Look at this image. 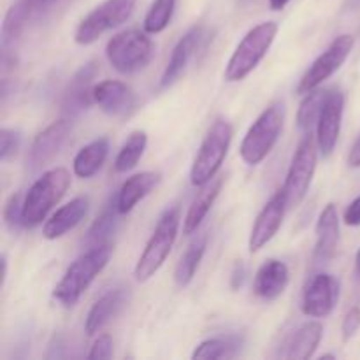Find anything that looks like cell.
I'll list each match as a JSON object with an SVG mask.
<instances>
[{"label":"cell","mask_w":360,"mask_h":360,"mask_svg":"<svg viewBox=\"0 0 360 360\" xmlns=\"http://www.w3.org/2000/svg\"><path fill=\"white\" fill-rule=\"evenodd\" d=\"M109 259H111V246H91L86 253L77 257L67 267L62 280L53 288V297L62 306H67V308L77 304L81 295L88 290V287L95 281V278L105 269Z\"/></svg>","instance_id":"obj_1"},{"label":"cell","mask_w":360,"mask_h":360,"mask_svg":"<svg viewBox=\"0 0 360 360\" xmlns=\"http://www.w3.org/2000/svg\"><path fill=\"white\" fill-rule=\"evenodd\" d=\"M70 186V174L67 169L56 167L44 172L23 197V225L28 229L37 227L46 220L53 206L62 200Z\"/></svg>","instance_id":"obj_2"},{"label":"cell","mask_w":360,"mask_h":360,"mask_svg":"<svg viewBox=\"0 0 360 360\" xmlns=\"http://www.w3.org/2000/svg\"><path fill=\"white\" fill-rule=\"evenodd\" d=\"M278 34L276 21H264V23L253 27L248 34L243 37L238 48L232 53L227 67H225V81L238 83L257 69L264 56L267 55L269 48L273 46Z\"/></svg>","instance_id":"obj_3"},{"label":"cell","mask_w":360,"mask_h":360,"mask_svg":"<svg viewBox=\"0 0 360 360\" xmlns=\"http://www.w3.org/2000/svg\"><path fill=\"white\" fill-rule=\"evenodd\" d=\"M285 122V104L273 102L253 122L239 146V155L248 165H259L276 146Z\"/></svg>","instance_id":"obj_4"},{"label":"cell","mask_w":360,"mask_h":360,"mask_svg":"<svg viewBox=\"0 0 360 360\" xmlns=\"http://www.w3.org/2000/svg\"><path fill=\"white\" fill-rule=\"evenodd\" d=\"M234 129L224 118H217L211 125L210 132L204 137L199 151L195 155L192 169H190V183L193 186H202L217 178L221 164L231 148Z\"/></svg>","instance_id":"obj_5"},{"label":"cell","mask_w":360,"mask_h":360,"mask_svg":"<svg viewBox=\"0 0 360 360\" xmlns=\"http://www.w3.org/2000/svg\"><path fill=\"white\" fill-rule=\"evenodd\" d=\"M179 220H181V217H179L178 207L164 211L150 241L146 243V248L143 250L136 267H134V276L137 281L144 283L150 278H153L158 273V269L164 266L172 246H174L176 238H178Z\"/></svg>","instance_id":"obj_6"},{"label":"cell","mask_w":360,"mask_h":360,"mask_svg":"<svg viewBox=\"0 0 360 360\" xmlns=\"http://www.w3.org/2000/svg\"><path fill=\"white\" fill-rule=\"evenodd\" d=\"M155 55V46L148 32L129 28L112 35L105 46V58L120 74H134L143 70Z\"/></svg>","instance_id":"obj_7"},{"label":"cell","mask_w":360,"mask_h":360,"mask_svg":"<svg viewBox=\"0 0 360 360\" xmlns=\"http://www.w3.org/2000/svg\"><path fill=\"white\" fill-rule=\"evenodd\" d=\"M316 162H319V143L313 134H306L295 150L287 178H285V185L281 188L287 197L288 210L297 207L308 193L316 171Z\"/></svg>","instance_id":"obj_8"},{"label":"cell","mask_w":360,"mask_h":360,"mask_svg":"<svg viewBox=\"0 0 360 360\" xmlns=\"http://www.w3.org/2000/svg\"><path fill=\"white\" fill-rule=\"evenodd\" d=\"M137 0H104L77 25L74 41L81 46L94 44L105 32L118 28L132 16Z\"/></svg>","instance_id":"obj_9"},{"label":"cell","mask_w":360,"mask_h":360,"mask_svg":"<svg viewBox=\"0 0 360 360\" xmlns=\"http://www.w3.org/2000/svg\"><path fill=\"white\" fill-rule=\"evenodd\" d=\"M355 46L354 35L350 34H341L334 39L329 44V48L315 60V62L309 65V69L306 70L304 76L301 77L297 86V94L306 95L309 91L316 90L323 81L329 79L330 76H334V72L341 69L347 58L350 56L352 49Z\"/></svg>","instance_id":"obj_10"},{"label":"cell","mask_w":360,"mask_h":360,"mask_svg":"<svg viewBox=\"0 0 360 360\" xmlns=\"http://www.w3.org/2000/svg\"><path fill=\"white\" fill-rule=\"evenodd\" d=\"M340 301V281L333 274H315L302 294L301 309L309 319H326Z\"/></svg>","instance_id":"obj_11"},{"label":"cell","mask_w":360,"mask_h":360,"mask_svg":"<svg viewBox=\"0 0 360 360\" xmlns=\"http://www.w3.org/2000/svg\"><path fill=\"white\" fill-rule=\"evenodd\" d=\"M345 112V94L338 88L327 91L319 123H316V143L323 157H330L341 134V122Z\"/></svg>","instance_id":"obj_12"},{"label":"cell","mask_w":360,"mask_h":360,"mask_svg":"<svg viewBox=\"0 0 360 360\" xmlns=\"http://www.w3.org/2000/svg\"><path fill=\"white\" fill-rule=\"evenodd\" d=\"M287 210V197H285L283 190H278V192L267 200V204L262 207V211H260L259 217H257L255 224H253L252 234H250L248 239L250 252H260V250L278 234L281 224H283Z\"/></svg>","instance_id":"obj_13"},{"label":"cell","mask_w":360,"mask_h":360,"mask_svg":"<svg viewBox=\"0 0 360 360\" xmlns=\"http://www.w3.org/2000/svg\"><path fill=\"white\" fill-rule=\"evenodd\" d=\"M98 74V63L88 62L81 67L67 84L62 98V111L67 116H76L94 104V79Z\"/></svg>","instance_id":"obj_14"},{"label":"cell","mask_w":360,"mask_h":360,"mask_svg":"<svg viewBox=\"0 0 360 360\" xmlns=\"http://www.w3.org/2000/svg\"><path fill=\"white\" fill-rule=\"evenodd\" d=\"M70 132V123L69 120L63 118L58 122L51 123L49 127H46L41 134H37L32 143L30 151H28L27 164L32 171H37L42 165L48 164L49 160H53L56 153L62 150L63 143L67 141V136Z\"/></svg>","instance_id":"obj_15"},{"label":"cell","mask_w":360,"mask_h":360,"mask_svg":"<svg viewBox=\"0 0 360 360\" xmlns=\"http://www.w3.org/2000/svg\"><path fill=\"white\" fill-rule=\"evenodd\" d=\"M204 41V27L195 25V27L188 28L185 34L181 35L178 42H176L174 49L171 53V58H169L167 65H165L164 74L160 77V86L167 88L185 72V69L188 67V63L192 62L195 53L199 51L200 44Z\"/></svg>","instance_id":"obj_16"},{"label":"cell","mask_w":360,"mask_h":360,"mask_svg":"<svg viewBox=\"0 0 360 360\" xmlns=\"http://www.w3.org/2000/svg\"><path fill=\"white\" fill-rule=\"evenodd\" d=\"M94 104L109 116H125L136 105V95L122 81L105 79L94 86Z\"/></svg>","instance_id":"obj_17"},{"label":"cell","mask_w":360,"mask_h":360,"mask_svg":"<svg viewBox=\"0 0 360 360\" xmlns=\"http://www.w3.org/2000/svg\"><path fill=\"white\" fill-rule=\"evenodd\" d=\"M130 301V292L125 287H116L105 292L95 304L91 306L84 322V330L88 336H94L98 330L104 329Z\"/></svg>","instance_id":"obj_18"},{"label":"cell","mask_w":360,"mask_h":360,"mask_svg":"<svg viewBox=\"0 0 360 360\" xmlns=\"http://www.w3.org/2000/svg\"><path fill=\"white\" fill-rule=\"evenodd\" d=\"M88 206H90V199L84 195L76 197L70 202H67L65 206L56 210L49 217V220H46L44 227H42V236L49 241L65 236L67 232L76 229L83 221V218L88 213Z\"/></svg>","instance_id":"obj_19"},{"label":"cell","mask_w":360,"mask_h":360,"mask_svg":"<svg viewBox=\"0 0 360 360\" xmlns=\"http://www.w3.org/2000/svg\"><path fill=\"white\" fill-rule=\"evenodd\" d=\"M288 281H290V273H288L287 264L271 259L264 262L257 271L253 292L262 301H274L287 290Z\"/></svg>","instance_id":"obj_20"},{"label":"cell","mask_w":360,"mask_h":360,"mask_svg":"<svg viewBox=\"0 0 360 360\" xmlns=\"http://www.w3.org/2000/svg\"><path fill=\"white\" fill-rule=\"evenodd\" d=\"M35 9L34 0H18L14 6L9 7L2 23V62L7 63L13 56V49L16 48L18 41L21 39L25 27L28 23L32 11Z\"/></svg>","instance_id":"obj_21"},{"label":"cell","mask_w":360,"mask_h":360,"mask_svg":"<svg viewBox=\"0 0 360 360\" xmlns=\"http://www.w3.org/2000/svg\"><path fill=\"white\" fill-rule=\"evenodd\" d=\"M160 172L144 171L139 174H134L127 179L120 188L115 202L120 214H127L141 202L146 195H150L160 183Z\"/></svg>","instance_id":"obj_22"},{"label":"cell","mask_w":360,"mask_h":360,"mask_svg":"<svg viewBox=\"0 0 360 360\" xmlns=\"http://www.w3.org/2000/svg\"><path fill=\"white\" fill-rule=\"evenodd\" d=\"M316 246L315 259L320 262L333 259L340 243V217H338L336 204L329 202L320 213L316 221Z\"/></svg>","instance_id":"obj_23"},{"label":"cell","mask_w":360,"mask_h":360,"mask_svg":"<svg viewBox=\"0 0 360 360\" xmlns=\"http://www.w3.org/2000/svg\"><path fill=\"white\" fill-rule=\"evenodd\" d=\"M323 336V327L320 322H304L297 330H294L285 345L281 357L288 360H308L315 355Z\"/></svg>","instance_id":"obj_24"},{"label":"cell","mask_w":360,"mask_h":360,"mask_svg":"<svg viewBox=\"0 0 360 360\" xmlns=\"http://www.w3.org/2000/svg\"><path fill=\"white\" fill-rule=\"evenodd\" d=\"M224 181V176H218V178H213L210 183H206V185L199 186L200 190L197 192L192 206L188 207L185 221H183V232H185L186 236L193 234V232H197V229L200 227V224H202V220L206 218V214L210 213L211 206L214 204L217 197L220 195Z\"/></svg>","instance_id":"obj_25"},{"label":"cell","mask_w":360,"mask_h":360,"mask_svg":"<svg viewBox=\"0 0 360 360\" xmlns=\"http://www.w3.org/2000/svg\"><path fill=\"white\" fill-rule=\"evenodd\" d=\"M109 155V141L105 137H98V139L91 141L90 144L81 148L77 155L74 157L72 169L74 174L81 179H88L91 176L97 174L105 164Z\"/></svg>","instance_id":"obj_26"},{"label":"cell","mask_w":360,"mask_h":360,"mask_svg":"<svg viewBox=\"0 0 360 360\" xmlns=\"http://www.w3.org/2000/svg\"><path fill=\"white\" fill-rule=\"evenodd\" d=\"M206 248H207V234L199 236V238H195L192 243H190L188 248H186V252L181 255V259H179L178 266H176V271H174V283L178 285L179 288H185L192 283L197 271H199L200 262H202Z\"/></svg>","instance_id":"obj_27"},{"label":"cell","mask_w":360,"mask_h":360,"mask_svg":"<svg viewBox=\"0 0 360 360\" xmlns=\"http://www.w3.org/2000/svg\"><path fill=\"white\" fill-rule=\"evenodd\" d=\"M148 144V136L144 130H136L129 136V139L123 143L122 150L118 151L115 158V171L116 172H127L137 165L141 157L144 155Z\"/></svg>","instance_id":"obj_28"},{"label":"cell","mask_w":360,"mask_h":360,"mask_svg":"<svg viewBox=\"0 0 360 360\" xmlns=\"http://www.w3.org/2000/svg\"><path fill=\"white\" fill-rule=\"evenodd\" d=\"M243 340L238 336L213 338L195 347L192 359H232L239 354Z\"/></svg>","instance_id":"obj_29"},{"label":"cell","mask_w":360,"mask_h":360,"mask_svg":"<svg viewBox=\"0 0 360 360\" xmlns=\"http://www.w3.org/2000/svg\"><path fill=\"white\" fill-rule=\"evenodd\" d=\"M326 97H327V91L313 90L309 91V94H306V97L302 98L297 111V127L304 136L306 134H311V130L315 129L316 123H319L320 112H322Z\"/></svg>","instance_id":"obj_30"},{"label":"cell","mask_w":360,"mask_h":360,"mask_svg":"<svg viewBox=\"0 0 360 360\" xmlns=\"http://www.w3.org/2000/svg\"><path fill=\"white\" fill-rule=\"evenodd\" d=\"M118 217L120 211L116 207V202L111 207H108V210H104V213L95 220V224L88 231V243L91 246L109 245V238L115 234L116 227H118Z\"/></svg>","instance_id":"obj_31"},{"label":"cell","mask_w":360,"mask_h":360,"mask_svg":"<svg viewBox=\"0 0 360 360\" xmlns=\"http://www.w3.org/2000/svg\"><path fill=\"white\" fill-rule=\"evenodd\" d=\"M176 0H153L144 16V32L148 34H160L169 27L174 14Z\"/></svg>","instance_id":"obj_32"},{"label":"cell","mask_w":360,"mask_h":360,"mask_svg":"<svg viewBox=\"0 0 360 360\" xmlns=\"http://www.w3.org/2000/svg\"><path fill=\"white\" fill-rule=\"evenodd\" d=\"M4 224L9 231L16 232L20 231L23 225V195L21 193H14L7 199L6 206H4Z\"/></svg>","instance_id":"obj_33"},{"label":"cell","mask_w":360,"mask_h":360,"mask_svg":"<svg viewBox=\"0 0 360 360\" xmlns=\"http://www.w3.org/2000/svg\"><path fill=\"white\" fill-rule=\"evenodd\" d=\"M21 136L14 129H2L0 130V160L7 162L20 148Z\"/></svg>","instance_id":"obj_34"},{"label":"cell","mask_w":360,"mask_h":360,"mask_svg":"<svg viewBox=\"0 0 360 360\" xmlns=\"http://www.w3.org/2000/svg\"><path fill=\"white\" fill-rule=\"evenodd\" d=\"M112 357V338L109 334H101L95 340L94 347H91L88 359L101 360V359H111Z\"/></svg>","instance_id":"obj_35"},{"label":"cell","mask_w":360,"mask_h":360,"mask_svg":"<svg viewBox=\"0 0 360 360\" xmlns=\"http://www.w3.org/2000/svg\"><path fill=\"white\" fill-rule=\"evenodd\" d=\"M360 329V308L355 306L350 311L347 313V316L343 319V326H341V333H343V340L350 341Z\"/></svg>","instance_id":"obj_36"},{"label":"cell","mask_w":360,"mask_h":360,"mask_svg":"<svg viewBox=\"0 0 360 360\" xmlns=\"http://www.w3.org/2000/svg\"><path fill=\"white\" fill-rule=\"evenodd\" d=\"M343 220L348 227H359L360 225V195L352 200L350 206L347 207L343 214Z\"/></svg>","instance_id":"obj_37"},{"label":"cell","mask_w":360,"mask_h":360,"mask_svg":"<svg viewBox=\"0 0 360 360\" xmlns=\"http://www.w3.org/2000/svg\"><path fill=\"white\" fill-rule=\"evenodd\" d=\"M246 278V267L243 266V262H236L234 269L231 273V288L232 290H239L245 283Z\"/></svg>","instance_id":"obj_38"},{"label":"cell","mask_w":360,"mask_h":360,"mask_svg":"<svg viewBox=\"0 0 360 360\" xmlns=\"http://www.w3.org/2000/svg\"><path fill=\"white\" fill-rule=\"evenodd\" d=\"M348 164H350V167H360V137L352 146L350 155H348Z\"/></svg>","instance_id":"obj_39"},{"label":"cell","mask_w":360,"mask_h":360,"mask_svg":"<svg viewBox=\"0 0 360 360\" xmlns=\"http://www.w3.org/2000/svg\"><path fill=\"white\" fill-rule=\"evenodd\" d=\"M288 2H290V0H269V6L273 11H281L287 7Z\"/></svg>","instance_id":"obj_40"},{"label":"cell","mask_w":360,"mask_h":360,"mask_svg":"<svg viewBox=\"0 0 360 360\" xmlns=\"http://www.w3.org/2000/svg\"><path fill=\"white\" fill-rule=\"evenodd\" d=\"M53 2H55V0H34L35 9H41V7L49 6V4H53Z\"/></svg>","instance_id":"obj_41"},{"label":"cell","mask_w":360,"mask_h":360,"mask_svg":"<svg viewBox=\"0 0 360 360\" xmlns=\"http://www.w3.org/2000/svg\"><path fill=\"white\" fill-rule=\"evenodd\" d=\"M355 274L360 280V250L357 252V257H355Z\"/></svg>","instance_id":"obj_42"},{"label":"cell","mask_w":360,"mask_h":360,"mask_svg":"<svg viewBox=\"0 0 360 360\" xmlns=\"http://www.w3.org/2000/svg\"><path fill=\"white\" fill-rule=\"evenodd\" d=\"M6 276H7V259H6V255L2 257V278H4V281H6Z\"/></svg>","instance_id":"obj_43"},{"label":"cell","mask_w":360,"mask_h":360,"mask_svg":"<svg viewBox=\"0 0 360 360\" xmlns=\"http://www.w3.org/2000/svg\"><path fill=\"white\" fill-rule=\"evenodd\" d=\"M320 359H334V355L333 354H327V355H322V357H320Z\"/></svg>","instance_id":"obj_44"}]
</instances>
